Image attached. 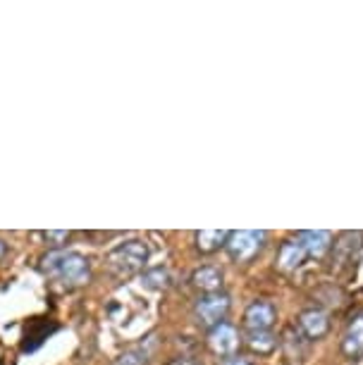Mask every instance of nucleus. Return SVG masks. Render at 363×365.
<instances>
[{
	"mask_svg": "<svg viewBox=\"0 0 363 365\" xmlns=\"http://www.w3.org/2000/svg\"><path fill=\"white\" fill-rule=\"evenodd\" d=\"M41 272L65 287H81L91 279V265L77 251H53L41 260Z\"/></svg>",
	"mask_w": 363,
	"mask_h": 365,
	"instance_id": "1",
	"label": "nucleus"
},
{
	"mask_svg": "<svg viewBox=\"0 0 363 365\" xmlns=\"http://www.w3.org/2000/svg\"><path fill=\"white\" fill-rule=\"evenodd\" d=\"M146 260H148L146 241L132 239V241H125V244L115 246V249L108 253L106 263H108V270H111L115 277H132V274L143 270Z\"/></svg>",
	"mask_w": 363,
	"mask_h": 365,
	"instance_id": "2",
	"label": "nucleus"
},
{
	"mask_svg": "<svg viewBox=\"0 0 363 365\" xmlns=\"http://www.w3.org/2000/svg\"><path fill=\"white\" fill-rule=\"evenodd\" d=\"M263 241H265V232H256V230L230 232L227 241H225V251L237 263H249V260H253L261 253Z\"/></svg>",
	"mask_w": 363,
	"mask_h": 365,
	"instance_id": "3",
	"label": "nucleus"
},
{
	"mask_svg": "<svg viewBox=\"0 0 363 365\" xmlns=\"http://www.w3.org/2000/svg\"><path fill=\"white\" fill-rule=\"evenodd\" d=\"M230 313V296L227 294H203L194 306V318L198 325L203 327H215L225 322Z\"/></svg>",
	"mask_w": 363,
	"mask_h": 365,
	"instance_id": "4",
	"label": "nucleus"
},
{
	"mask_svg": "<svg viewBox=\"0 0 363 365\" xmlns=\"http://www.w3.org/2000/svg\"><path fill=\"white\" fill-rule=\"evenodd\" d=\"M277 311L270 301H253L244 311V327L249 332H268L275 325Z\"/></svg>",
	"mask_w": 363,
	"mask_h": 365,
	"instance_id": "5",
	"label": "nucleus"
},
{
	"mask_svg": "<svg viewBox=\"0 0 363 365\" xmlns=\"http://www.w3.org/2000/svg\"><path fill=\"white\" fill-rule=\"evenodd\" d=\"M208 346L215 351L218 356L230 358L235 356L239 349V332L237 327H232L230 322H220V325L208 329Z\"/></svg>",
	"mask_w": 363,
	"mask_h": 365,
	"instance_id": "6",
	"label": "nucleus"
},
{
	"mask_svg": "<svg viewBox=\"0 0 363 365\" xmlns=\"http://www.w3.org/2000/svg\"><path fill=\"white\" fill-rule=\"evenodd\" d=\"M299 329L311 341H318L330 332V318L320 308H311V311H304L299 315Z\"/></svg>",
	"mask_w": 363,
	"mask_h": 365,
	"instance_id": "7",
	"label": "nucleus"
},
{
	"mask_svg": "<svg viewBox=\"0 0 363 365\" xmlns=\"http://www.w3.org/2000/svg\"><path fill=\"white\" fill-rule=\"evenodd\" d=\"M299 246L304 249L306 258H323L332 246V234L325 230H308V232H299L297 234Z\"/></svg>",
	"mask_w": 363,
	"mask_h": 365,
	"instance_id": "8",
	"label": "nucleus"
},
{
	"mask_svg": "<svg viewBox=\"0 0 363 365\" xmlns=\"http://www.w3.org/2000/svg\"><path fill=\"white\" fill-rule=\"evenodd\" d=\"M342 351L352 361H359L363 356V311L356 313L352 322L347 325L344 339H342Z\"/></svg>",
	"mask_w": 363,
	"mask_h": 365,
	"instance_id": "9",
	"label": "nucleus"
},
{
	"mask_svg": "<svg viewBox=\"0 0 363 365\" xmlns=\"http://www.w3.org/2000/svg\"><path fill=\"white\" fill-rule=\"evenodd\" d=\"M191 284L203 294H220L223 289V272L213 265H203L191 274Z\"/></svg>",
	"mask_w": 363,
	"mask_h": 365,
	"instance_id": "10",
	"label": "nucleus"
},
{
	"mask_svg": "<svg viewBox=\"0 0 363 365\" xmlns=\"http://www.w3.org/2000/svg\"><path fill=\"white\" fill-rule=\"evenodd\" d=\"M306 260V253L304 249L299 246V241H285L282 246H280V253H277V267L282 272H294L299 270L301 265H304Z\"/></svg>",
	"mask_w": 363,
	"mask_h": 365,
	"instance_id": "11",
	"label": "nucleus"
},
{
	"mask_svg": "<svg viewBox=\"0 0 363 365\" xmlns=\"http://www.w3.org/2000/svg\"><path fill=\"white\" fill-rule=\"evenodd\" d=\"M246 346L258 356H270L277 346V336L270 332H249L246 334Z\"/></svg>",
	"mask_w": 363,
	"mask_h": 365,
	"instance_id": "12",
	"label": "nucleus"
},
{
	"mask_svg": "<svg viewBox=\"0 0 363 365\" xmlns=\"http://www.w3.org/2000/svg\"><path fill=\"white\" fill-rule=\"evenodd\" d=\"M227 237H230V232H196V249L201 251V253H215V251H220L223 246H225V241H227Z\"/></svg>",
	"mask_w": 363,
	"mask_h": 365,
	"instance_id": "13",
	"label": "nucleus"
},
{
	"mask_svg": "<svg viewBox=\"0 0 363 365\" xmlns=\"http://www.w3.org/2000/svg\"><path fill=\"white\" fill-rule=\"evenodd\" d=\"M143 287L153 289V292H165V289L173 284V277H170V272L165 267H153V270H146L143 272Z\"/></svg>",
	"mask_w": 363,
	"mask_h": 365,
	"instance_id": "14",
	"label": "nucleus"
},
{
	"mask_svg": "<svg viewBox=\"0 0 363 365\" xmlns=\"http://www.w3.org/2000/svg\"><path fill=\"white\" fill-rule=\"evenodd\" d=\"M148 358H150V346L139 344V346H132V349H127L125 354H120L113 361V365H146Z\"/></svg>",
	"mask_w": 363,
	"mask_h": 365,
	"instance_id": "15",
	"label": "nucleus"
},
{
	"mask_svg": "<svg viewBox=\"0 0 363 365\" xmlns=\"http://www.w3.org/2000/svg\"><path fill=\"white\" fill-rule=\"evenodd\" d=\"M41 237H44V241H48L51 246H63V244H67V239H70V232H44Z\"/></svg>",
	"mask_w": 363,
	"mask_h": 365,
	"instance_id": "16",
	"label": "nucleus"
},
{
	"mask_svg": "<svg viewBox=\"0 0 363 365\" xmlns=\"http://www.w3.org/2000/svg\"><path fill=\"white\" fill-rule=\"evenodd\" d=\"M220 365H253L251 361H246V358H239V356H230V358H223Z\"/></svg>",
	"mask_w": 363,
	"mask_h": 365,
	"instance_id": "17",
	"label": "nucleus"
},
{
	"mask_svg": "<svg viewBox=\"0 0 363 365\" xmlns=\"http://www.w3.org/2000/svg\"><path fill=\"white\" fill-rule=\"evenodd\" d=\"M168 365H201L196 358H189V356H180V358H173Z\"/></svg>",
	"mask_w": 363,
	"mask_h": 365,
	"instance_id": "18",
	"label": "nucleus"
},
{
	"mask_svg": "<svg viewBox=\"0 0 363 365\" xmlns=\"http://www.w3.org/2000/svg\"><path fill=\"white\" fill-rule=\"evenodd\" d=\"M5 253H8V244H5V241L0 239V260L5 258Z\"/></svg>",
	"mask_w": 363,
	"mask_h": 365,
	"instance_id": "19",
	"label": "nucleus"
}]
</instances>
